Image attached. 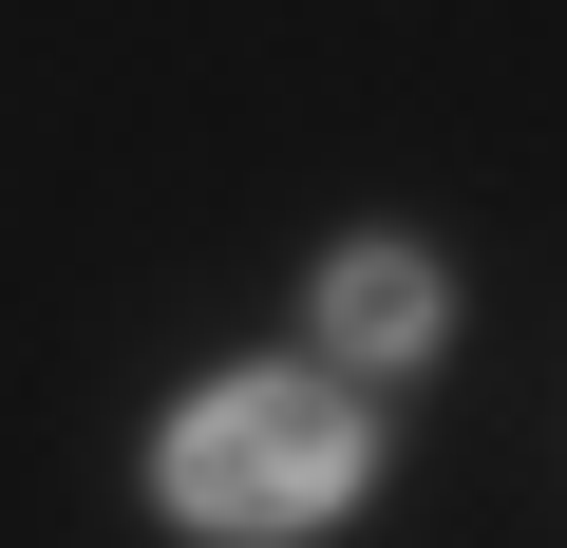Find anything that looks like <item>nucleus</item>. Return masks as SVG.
Segmentation results:
<instances>
[{"label":"nucleus","mask_w":567,"mask_h":548,"mask_svg":"<svg viewBox=\"0 0 567 548\" xmlns=\"http://www.w3.org/2000/svg\"><path fill=\"white\" fill-rule=\"evenodd\" d=\"M360 492H379V416H360L341 379H303V360H227V379H189L171 435H152V510L208 529V548H303V529H341Z\"/></svg>","instance_id":"1"},{"label":"nucleus","mask_w":567,"mask_h":548,"mask_svg":"<svg viewBox=\"0 0 567 548\" xmlns=\"http://www.w3.org/2000/svg\"><path fill=\"white\" fill-rule=\"evenodd\" d=\"M303 322H322V360H341V379H416V360L454 341V285H435V246L360 227V246H322V285H303Z\"/></svg>","instance_id":"2"}]
</instances>
